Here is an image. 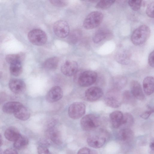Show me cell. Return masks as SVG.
<instances>
[{
    "mask_svg": "<svg viewBox=\"0 0 154 154\" xmlns=\"http://www.w3.org/2000/svg\"><path fill=\"white\" fill-rule=\"evenodd\" d=\"M131 92L135 99L143 100L145 96L140 83L136 80H132L130 83Z\"/></svg>",
    "mask_w": 154,
    "mask_h": 154,
    "instance_id": "cell-15",
    "label": "cell"
},
{
    "mask_svg": "<svg viewBox=\"0 0 154 154\" xmlns=\"http://www.w3.org/2000/svg\"><path fill=\"white\" fill-rule=\"evenodd\" d=\"M128 4L131 9L134 11L139 10L142 4V1L131 0L128 1Z\"/></svg>",
    "mask_w": 154,
    "mask_h": 154,
    "instance_id": "cell-33",
    "label": "cell"
},
{
    "mask_svg": "<svg viewBox=\"0 0 154 154\" xmlns=\"http://www.w3.org/2000/svg\"><path fill=\"white\" fill-rule=\"evenodd\" d=\"M17 119L22 121L28 120L30 117V113L28 109L23 105L14 113Z\"/></svg>",
    "mask_w": 154,
    "mask_h": 154,
    "instance_id": "cell-23",
    "label": "cell"
},
{
    "mask_svg": "<svg viewBox=\"0 0 154 154\" xmlns=\"http://www.w3.org/2000/svg\"><path fill=\"white\" fill-rule=\"evenodd\" d=\"M59 61V59L57 57H51L44 61L43 63V66L44 68L48 70H54L57 68Z\"/></svg>",
    "mask_w": 154,
    "mask_h": 154,
    "instance_id": "cell-25",
    "label": "cell"
},
{
    "mask_svg": "<svg viewBox=\"0 0 154 154\" xmlns=\"http://www.w3.org/2000/svg\"><path fill=\"white\" fill-rule=\"evenodd\" d=\"M50 2L54 6L58 7H63L66 6L68 4V2L63 0H51Z\"/></svg>",
    "mask_w": 154,
    "mask_h": 154,
    "instance_id": "cell-35",
    "label": "cell"
},
{
    "mask_svg": "<svg viewBox=\"0 0 154 154\" xmlns=\"http://www.w3.org/2000/svg\"><path fill=\"white\" fill-rule=\"evenodd\" d=\"M53 29L55 34L60 38L66 37L70 32L68 23L63 20H59L56 22L54 24Z\"/></svg>",
    "mask_w": 154,
    "mask_h": 154,
    "instance_id": "cell-8",
    "label": "cell"
},
{
    "mask_svg": "<svg viewBox=\"0 0 154 154\" xmlns=\"http://www.w3.org/2000/svg\"><path fill=\"white\" fill-rule=\"evenodd\" d=\"M106 140L105 137L100 135H92L88 137L87 140L88 145L95 149L102 147L105 144Z\"/></svg>",
    "mask_w": 154,
    "mask_h": 154,
    "instance_id": "cell-14",
    "label": "cell"
},
{
    "mask_svg": "<svg viewBox=\"0 0 154 154\" xmlns=\"http://www.w3.org/2000/svg\"><path fill=\"white\" fill-rule=\"evenodd\" d=\"M122 102L125 104L132 105L135 102V98L129 91H125L122 93Z\"/></svg>",
    "mask_w": 154,
    "mask_h": 154,
    "instance_id": "cell-31",
    "label": "cell"
},
{
    "mask_svg": "<svg viewBox=\"0 0 154 154\" xmlns=\"http://www.w3.org/2000/svg\"><path fill=\"white\" fill-rule=\"evenodd\" d=\"M85 106L84 103L81 102L73 103L68 108V115L72 119H79L85 114Z\"/></svg>",
    "mask_w": 154,
    "mask_h": 154,
    "instance_id": "cell-7",
    "label": "cell"
},
{
    "mask_svg": "<svg viewBox=\"0 0 154 154\" xmlns=\"http://www.w3.org/2000/svg\"><path fill=\"white\" fill-rule=\"evenodd\" d=\"M111 124L114 128L121 127L123 117V114L119 111H115L111 112L109 116Z\"/></svg>",
    "mask_w": 154,
    "mask_h": 154,
    "instance_id": "cell-17",
    "label": "cell"
},
{
    "mask_svg": "<svg viewBox=\"0 0 154 154\" xmlns=\"http://www.w3.org/2000/svg\"><path fill=\"white\" fill-rule=\"evenodd\" d=\"M22 105L23 104L19 102H9L4 104L2 107V110L6 113L14 114Z\"/></svg>",
    "mask_w": 154,
    "mask_h": 154,
    "instance_id": "cell-22",
    "label": "cell"
},
{
    "mask_svg": "<svg viewBox=\"0 0 154 154\" xmlns=\"http://www.w3.org/2000/svg\"><path fill=\"white\" fill-rule=\"evenodd\" d=\"M105 102L110 107L116 108L120 107L122 101L119 90L113 88L108 91L105 97Z\"/></svg>",
    "mask_w": 154,
    "mask_h": 154,
    "instance_id": "cell-3",
    "label": "cell"
},
{
    "mask_svg": "<svg viewBox=\"0 0 154 154\" xmlns=\"http://www.w3.org/2000/svg\"><path fill=\"white\" fill-rule=\"evenodd\" d=\"M77 154H91V151L87 147H83L78 151Z\"/></svg>",
    "mask_w": 154,
    "mask_h": 154,
    "instance_id": "cell-39",
    "label": "cell"
},
{
    "mask_svg": "<svg viewBox=\"0 0 154 154\" xmlns=\"http://www.w3.org/2000/svg\"><path fill=\"white\" fill-rule=\"evenodd\" d=\"M99 118L93 114H89L84 116L81 119L80 125L82 129L89 131L97 128L100 125Z\"/></svg>",
    "mask_w": 154,
    "mask_h": 154,
    "instance_id": "cell-4",
    "label": "cell"
},
{
    "mask_svg": "<svg viewBox=\"0 0 154 154\" xmlns=\"http://www.w3.org/2000/svg\"><path fill=\"white\" fill-rule=\"evenodd\" d=\"M3 154H18L15 149L9 148L6 149L3 152Z\"/></svg>",
    "mask_w": 154,
    "mask_h": 154,
    "instance_id": "cell-41",
    "label": "cell"
},
{
    "mask_svg": "<svg viewBox=\"0 0 154 154\" xmlns=\"http://www.w3.org/2000/svg\"><path fill=\"white\" fill-rule=\"evenodd\" d=\"M24 58V54L23 53L9 54L6 56L5 59L10 64L15 62H22Z\"/></svg>",
    "mask_w": 154,
    "mask_h": 154,
    "instance_id": "cell-29",
    "label": "cell"
},
{
    "mask_svg": "<svg viewBox=\"0 0 154 154\" xmlns=\"http://www.w3.org/2000/svg\"><path fill=\"white\" fill-rule=\"evenodd\" d=\"M28 38L30 43L37 46L43 45L47 40L46 33L42 30L38 29L30 30L28 34Z\"/></svg>",
    "mask_w": 154,
    "mask_h": 154,
    "instance_id": "cell-5",
    "label": "cell"
},
{
    "mask_svg": "<svg viewBox=\"0 0 154 154\" xmlns=\"http://www.w3.org/2000/svg\"><path fill=\"white\" fill-rule=\"evenodd\" d=\"M154 141H152L149 145L150 152L151 154H154Z\"/></svg>",
    "mask_w": 154,
    "mask_h": 154,
    "instance_id": "cell-42",
    "label": "cell"
},
{
    "mask_svg": "<svg viewBox=\"0 0 154 154\" xmlns=\"http://www.w3.org/2000/svg\"><path fill=\"white\" fill-rule=\"evenodd\" d=\"M143 88L145 94L150 95L154 92V78L148 76L145 78L143 81Z\"/></svg>",
    "mask_w": 154,
    "mask_h": 154,
    "instance_id": "cell-18",
    "label": "cell"
},
{
    "mask_svg": "<svg viewBox=\"0 0 154 154\" xmlns=\"http://www.w3.org/2000/svg\"><path fill=\"white\" fill-rule=\"evenodd\" d=\"M38 154H51L47 147L46 144L40 145L38 147Z\"/></svg>",
    "mask_w": 154,
    "mask_h": 154,
    "instance_id": "cell-34",
    "label": "cell"
},
{
    "mask_svg": "<svg viewBox=\"0 0 154 154\" xmlns=\"http://www.w3.org/2000/svg\"><path fill=\"white\" fill-rule=\"evenodd\" d=\"M10 71L11 74L14 76L20 75L22 72L21 62H17L10 64Z\"/></svg>",
    "mask_w": 154,
    "mask_h": 154,
    "instance_id": "cell-28",
    "label": "cell"
},
{
    "mask_svg": "<svg viewBox=\"0 0 154 154\" xmlns=\"http://www.w3.org/2000/svg\"><path fill=\"white\" fill-rule=\"evenodd\" d=\"M127 83L126 77L122 75L115 77L112 79V84L113 88L120 90L123 88Z\"/></svg>",
    "mask_w": 154,
    "mask_h": 154,
    "instance_id": "cell-24",
    "label": "cell"
},
{
    "mask_svg": "<svg viewBox=\"0 0 154 154\" xmlns=\"http://www.w3.org/2000/svg\"><path fill=\"white\" fill-rule=\"evenodd\" d=\"M82 35V32L79 29L73 30L68 35V41L70 44H75L80 40Z\"/></svg>",
    "mask_w": 154,
    "mask_h": 154,
    "instance_id": "cell-26",
    "label": "cell"
},
{
    "mask_svg": "<svg viewBox=\"0 0 154 154\" xmlns=\"http://www.w3.org/2000/svg\"><path fill=\"white\" fill-rule=\"evenodd\" d=\"M103 18V14L98 11H94L90 13L85 19L83 23L84 28L91 29L99 26Z\"/></svg>",
    "mask_w": 154,
    "mask_h": 154,
    "instance_id": "cell-2",
    "label": "cell"
},
{
    "mask_svg": "<svg viewBox=\"0 0 154 154\" xmlns=\"http://www.w3.org/2000/svg\"><path fill=\"white\" fill-rule=\"evenodd\" d=\"M103 95L102 89L97 87H92L88 89L85 93V97L88 101H95L101 97Z\"/></svg>",
    "mask_w": 154,
    "mask_h": 154,
    "instance_id": "cell-10",
    "label": "cell"
},
{
    "mask_svg": "<svg viewBox=\"0 0 154 154\" xmlns=\"http://www.w3.org/2000/svg\"><path fill=\"white\" fill-rule=\"evenodd\" d=\"M20 134L17 128L12 126L7 128L4 133L5 136L7 140L14 142L18 138Z\"/></svg>",
    "mask_w": 154,
    "mask_h": 154,
    "instance_id": "cell-21",
    "label": "cell"
},
{
    "mask_svg": "<svg viewBox=\"0 0 154 154\" xmlns=\"http://www.w3.org/2000/svg\"><path fill=\"white\" fill-rule=\"evenodd\" d=\"M9 86L11 90L16 94H21L26 89L25 82L21 79H12L10 80Z\"/></svg>",
    "mask_w": 154,
    "mask_h": 154,
    "instance_id": "cell-13",
    "label": "cell"
},
{
    "mask_svg": "<svg viewBox=\"0 0 154 154\" xmlns=\"http://www.w3.org/2000/svg\"><path fill=\"white\" fill-rule=\"evenodd\" d=\"M63 95V91L61 88L59 86H54L48 92L46 95V98L48 102L54 103L60 100Z\"/></svg>",
    "mask_w": 154,
    "mask_h": 154,
    "instance_id": "cell-11",
    "label": "cell"
},
{
    "mask_svg": "<svg viewBox=\"0 0 154 154\" xmlns=\"http://www.w3.org/2000/svg\"><path fill=\"white\" fill-rule=\"evenodd\" d=\"M154 51H153L149 54L148 58L149 64L151 67L153 68L154 66Z\"/></svg>",
    "mask_w": 154,
    "mask_h": 154,
    "instance_id": "cell-38",
    "label": "cell"
},
{
    "mask_svg": "<svg viewBox=\"0 0 154 154\" xmlns=\"http://www.w3.org/2000/svg\"><path fill=\"white\" fill-rule=\"evenodd\" d=\"M2 72L0 71V78L2 76Z\"/></svg>",
    "mask_w": 154,
    "mask_h": 154,
    "instance_id": "cell-44",
    "label": "cell"
},
{
    "mask_svg": "<svg viewBox=\"0 0 154 154\" xmlns=\"http://www.w3.org/2000/svg\"><path fill=\"white\" fill-rule=\"evenodd\" d=\"M29 143V140L26 136L21 134L14 142V147L17 149H21L25 147Z\"/></svg>",
    "mask_w": 154,
    "mask_h": 154,
    "instance_id": "cell-27",
    "label": "cell"
},
{
    "mask_svg": "<svg viewBox=\"0 0 154 154\" xmlns=\"http://www.w3.org/2000/svg\"><path fill=\"white\" fill-rule=\"evenodd\" d=\"M110 34L109 31L106 29H99L94 34L93 41L95 43H99L107 38Z\"/></svg>",
    "mask_w": 154,
    "mask_h": 154,
    "instance_id": "cell-20",
    "label": "cell"
},
{
    "mask_svg": "<svg viewBox=\"0 0 154 154\" xmlns=\"http://www.w3.org/2000/svg\"><path fill=\"white\" fill-rule=\"evenodd\" d=\"M7 98L6 94L3 92H0V105L6 100Z\"/></svg>",
    "mask_w": 154,
    "mask_h": 154,
    "instance_id": "cell-40",
    "label": "cell"
},
{
    "mask_svg": "<svg viewBox=\"0 0 154 154\" xmlns=\"http://www.w3.org/2000/svg\"><path fill=\"white\" fill-rule=\"evenodd\" d=\"M46 135L48 139L55 144L60 145L62 143V140L60 133L55 126L47 127Z\"/></svg>",
    "mask_w": 154,
    "mask_h": 154,
    "instance_id": "cell-12",
    "label": "cell"
},
{
    "mask_svg": "<svg viewBox=\"0 0 154 154\" xmlns=\"http://www.w3.org/2000/svg\"><path fill=\"white\" fill-rule=\"evenodd\" d=\"M131 54L127 50H122L118 51L115 55V59L119 63L122 65H127L130 61Z\"/></svg>",
    "mask_w": 154,
    "mask_h": 154,
    "instance_id": "cell-16",
    "label": "cell"
},
{
    "mask_svg": "<svg viewBox=\"0 0 154 154\" xmlns=\"http://www.w3.org/2000/svg\"><path fill=\"white\" fill-rule=\"evenodd\" d=\"M2 136L0 134V147L2 145Z\"/></svg>",
    "mask_w": 154,
    "mask_h": 154,
    "instance_id": "cell-43",
    "label": "cell"
},
{
    "mask_svg": "<svg viewBox=\"0 0 154 154\" xmlns=\"http://www.w3.org/2000/svg\"><path fill=\"white\" fill-rule=\"evenodd\" d=\"M134 122V119L133 116L129 113H125L123 114V119L120 127H122L123 128H128L132 125Z\"/></svg>",
    "mask_w": 154,
    "mask_h": 154,
    "instance_id": "cell-30",
    "label": "cell"
},
{
    "mask_svg": "<svg viewBox=\"0 0 154 154\" xmlns=\"http://www.w3.org/2000/svg\"><path fill=\"white\" fill-rule=\"evenodd\" d=\"M97 74L92 70H87L80 73L77 79L79 85L82 87L90 86L96 82Z\"/></svg>",
    "mask_w": 154,
    "mask_h": 154,
    "instance_id": "cell-6",
    "label": "cell"
},
{
    "mask_svg": "<svg viewBox=\"0 0 154 154\" xmlns=\"http://www.w3.org/2000/svg\"><path fill=\"white\" fill-rule=\"evenodd\" d=\"M134 133L129 128L121 129L118 134L119 139L123 142H128L133 139Z\"/></svg>",
    "mask_w": 154,
    "mask_h": 154,
    "instance_id": "cell-19",
    "label": "cell"
},
{
    "mask_svg": "<svg viewBox=\"0 0 154 154\" xmlns=\"http://www.w3.org/2000/svg\"><path fill=\"white\" fill-rule=\"evenodd\" d=\"M149 110L143 112L140 115V117L142 119H147L154 112L153 108L148 106Z\"/></svg>",
    "mask_w": 154,
    "mask_h": 154,
    "instance_id": "cell-37",
    "label": "cell"
},
{
    "mask_svg": "<svg viewBox=\"0 0 154 154\" xmlns=\"http://www.w3.org/2000/svg\"><path fill=\"white\" fill-rule=\"evenodd\" d=\"M114 0H101L96 4V8L100 9H106L109 8L115 2Z\"/></svg>",
    "mask_w": 154,
    "mask_h": 154,
    "instance_id": "cell-32",
    "label": "cell"
},
{
    "mask_svg": "<svg viewBox=\"0 0 154 154\" xmlns=\"http://www.w3.org/2000/svg\"><path fill=\"white\" fill-rule=\"evenodd\" d=\"M78 69L77 63L74 61L67 60L65 61L61 67L62 72L65 75L71 76L75 75Z\"/></svg>",
    "mask_w": 154,
    "mask_h": 154,
    "instance_id": "cell-9",
    "label": "cell"
},
{
    "mask_svg": "<svg viewBox=\"0 0 154 154\" xmlns=\"http://www.w3.org/2000/svg\"><path fill=\"white\" fill-rule=\"evenodd\" d=\"M154 2H152L149 3L146 8V13L147 15L149 17H154Z\"/></svg>",
    "mask_w": 154,
    "mask_h": 154,
    "instance_id": "cell-36",
    "label": "cell"
},
{
    "mask_svg": "<svg viewBox=\"0 0 154 154\" xmlns=\"http://www.w3.org/2000/svg\"><path fill=\"white\" fill-rule=\"evenodd\" d=\"M2 150L1 149H0V154H2Z\"/></svg>",
    "mask_w": 154,
    "mask_h": 154,
    "instance_id": "cell-45",
    "label": "cell"
},
{
    "mask_svg": "<svg viewBox=\"0 0 154 154\" xmlns=\"http://www.w3.org/2000/svg\"><path fill=\"white\" fill-rule=\"evenodd\" d=\"M150 31L149 27L146 25L139 26L133 31L132 34L131 40L132 43L136 45L143 44L149 38Z\"/></svg>",
    "mask_w": 154,
    "mask_h": 154,
    "instance_id": "cell-1",
    "label": "cell"
}]
</instances>
